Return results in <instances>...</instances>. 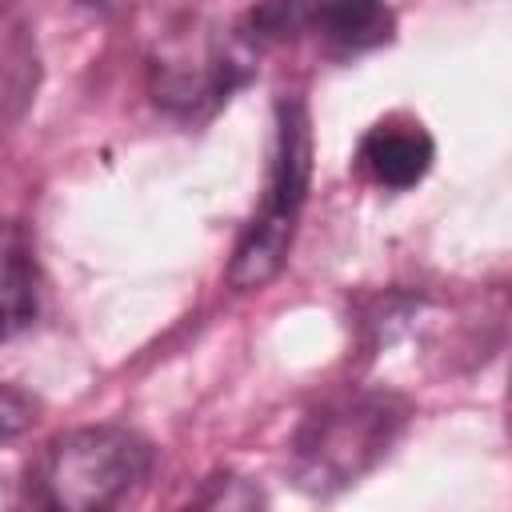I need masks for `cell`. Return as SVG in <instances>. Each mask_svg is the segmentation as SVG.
<instances>
[{
    "instance_id": "8",
    "label": "cell",
    "mask_w": 512,
    "mask_h": 512,
    "mask_svg": "<svg viewBox=\"0 0 512 512\" xmlns=\"http://www.w3.org/2000/svg\"><path fill=\"white\" fill-rule=\"evenodd\" d=\"M36 424V400L12 384H0V444L24 436Z\"/></svg>"
},
{
    "instance_id": "5",
    "label": "cell",
    "mask_w": 512,
    "mask_h": 512,
    "mask_svg": "<svg viewBox=\"0 0 512 512\" xmlns=\"http://www.w3.org/2000/svg\"><path fill=\"white\" fill-rule=\"evenodd\" d=\"M328 52L356 56L392 36V12L384 0H312V24Z\"/></svg>"
},
{
    "instance_id": "2",
    "label": "cell",
    "mask_w": 512,
    "mask_h": 512,
    "mask_svg": "<svg viewBox=\"0 0 512 512\" xmlns=\"http://www.w3.org/2000/svg\"><path fill=\"white\" fill-rule=\"evenodd\" d=\"M308 176H312V128L308 108L300 100H280L276 108V144L272 164L264 180V196L232 252L228 284L236 292L264 288L288 260L300 212L308 200Z\"/></svg>"
},
{
    "instance_id": "7",
    "label": "cell",
    "mask_w": 512,
    "mask_h": 512,
    "mask_svg": "<svg viewBox=\"0 0 512 512\" xmlns=\"http://www.w3.org/2000/svg\"><path fill=\"white\" fill-rule=\"evenodd\" d=\"M312 0H260L248 16V32L256 44H284L308 32Z\"/></svg>"
},
{
    "instance_id": "3",
    "label": "cell",
    "mask_w": 512,
    "mask_h": 512,
    "mask_svg": "<svg viewBox=\"0 0 512 512\" xmlns=\"http://www.w3.org/2000/svg\"><path fill=\"white\" fill-rule=\"evenodd\" d=\"M400 420L388 396H348L320 408L296 436V484L320 496L356 484L388 452Z\"/></svg>"
},
{
    "instance_id": "4",
    "label": "cell",
    "mask_w": 512,
    "mask_h": 512,
    "mask_svg": "<svg viewBox=\"0 0 512 512\" xmlns=\"http://www.w3.org/2000/svg\"><path fill=\"white\" fill-rule=\"evenodd\" d=\"M436 156L432 136L424 132V124L416 120H380L364 132L360 148H356V168L376 184V188H412L428 176Z\"/></svg>"
},
{
    "instance_id": "1",
    "label": "cell",
    "mask_w": 512,
    "mask_h": 512,
    "mask_svg": "<svg viewBox=\"0 0 512 512\" xmlns=\"http://www.w3.org/2000/svg\"><path fill=\"white\" fill-rule=\"evenodd\" d=\"M152 444L124 424H88L56 436L32 468L44 508L100 512L128 500L152 472Z\"/></svg>"
},
{
    "instance_id": "6",
    "label": "cell",
    "mask_w": 512,
    "mask_h": 512,
    "mask_svg": "<svg viewBox=\"0 0 512 512\" xmlns=\"http://www.w3.org/2000/svg\"><path fill=\"white\" fill-rule=\"evenodd\" d=\"M40 308L32 244L16 224H0V344L24 332Z\"/></svg>"
}]
</instances>
